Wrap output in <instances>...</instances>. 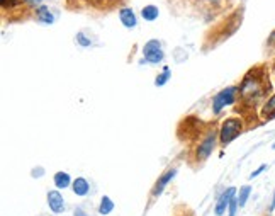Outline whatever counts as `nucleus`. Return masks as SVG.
I'll use <instances>...</instances> for the list:
<instances>
[{"label":"nucleus","mask_w":275,"mask_h":216,"mask_svg":"<svg viewBox=\"0 0 275 216\" xmlns=\"http://www.w3.org/2000/svg\"><path fill=\"white\" fill-rule=\"evenodd\" d=\"M36 17L41 20L43 24H53L54 22V16L51 14V10L46 5H39L36 9Z\"/></svg>","instance_id":"12"},{"label":"nucleus","mask_w":275,"mask_h":216,"mask_svg":"<svg viewBox=\"0 0 275 216\" xmlns=\"http://www.w3.org/2000/svg\"><path fill=\"white\" fill-rule=\"evenodd\" d=\"M170 77H172L170 68L165 67V68H163V72H161V73L158 75L156 78H155V85H156V87H163V85L167 84L168 80H170Z\"/></svg>","instance_id":"17"},{"label":"nucleus","mask_w":275,"mask_h":216,"mask_svg":"<svg viewBox=\"0 0 275 216\" xmlns=\"http://www.w3.org/2000/svg\"><path fill=\"white\" fill-rule=\"evenodd\" d=\"M265 169H267V165H262V167H258V169H257L255 172H252V176H250V179H255V177H258L260 174H262V172H263V170H265Z\"/></svg>","instance_id":"19"},{"label":"nucleus","mask_w":275,"mask_h":216,"mask_svg":"<svg viewBox=\"0 0 275 216\" xmlns=\"http://www.w3.org/2000/svg\"><path fill=\"white\" fill-rule=\"evenodd\" d=\"M48 206L53 213H63L67 210V204H65V199L60 191H50L48 193Z\"/></svg>","instance_id":"7"},{"label":"nucleus","mask_w":275,"mask_h":216,"mask_svg":"<svg viewBox=\"0 0 275 216\" xmlns=\"http://www.w3.org/2000/svg\"><path fill=\"white\" fill-rule=\"evenodd\" d=\"M27 2L33 3V5H36V3H41V2H43V0H27Z\"/></svg>","instance_id":"23"},{"label":"nucleus","mask_w":275,"mask_h":216,"mask_svg":"<svg viewBox=\"0 0 275 216\" xmlns=\"http://www.w3.org/2000/svg\"><path fill=\"white\" fill-rule=\"evenodd\" d=\"M216 142H218V135H216V131L212 129V131H209L207 135L204 136V140L199 143V146H197V160H206V159H207V157L212 153V150H214Z\"/></svg>","instance_id":"5"},{"label":"nucleus","mask_w":275,"mask_h":216,"mask_svg":"<svg viewBox=\"0 0 275 216\" xmlns=\"http://www.w3.org/2000/svg\"><path fill=\"white\" fill-rule=\"evenodd\" d=\"M263 116L265 118H275V94L270 95V99L263 106Z\"/></svg>","instance_id":"16"},{"label":"nucleus","mask_w":275,"mask_h":216,"mask_svg":"<svg viewBox=\"0 0 275 216\" xmlns=\"http://www.w3.org/2000/svg\"><path fill=\"white\" fill-rule=\"evenodd\" d=\"M53 180H54L56 189H67V187L71 184V177L68 172H56L53 177Z\"/></svg>","instance_id":"11"},{"label":"nucleus","mask_w":275,"mask_h":216,"mask_svg":"<svg viewBox=\"0 0 275 216\" xmlns=\"http://www.w3.org/2000/svg\"><path fill=\"white\" fill-rule=\"evenodd\" d=\"M265 85H263V80L258 77V73L255 72H250L245 78H243L241 85H240V95H241L243 102L248 106H253L263 97L265 94Z\"/></svg>","instance_id":"1"},{"label":"nucleus","mask_w":275,"mask_h":216,"mask_svg":"<svg viewBox=\"0 0 275 216\" xmlns=\"http://www.w3.org/2000/svg\"><path fill=\"white\" fill-rule=\"evenodd\" d=\"M94 2H95V0H94Z\"/></svg>","instance_id":"25"},{"label":"nucleus","mask_w":275,"mask_h":216,"mask_svg":"<svg viewBox=\"0 0 275 216\" xmlns=\"http://www.w3.org/2000/svg\"><path fill=\"white\" fill-rule=\"evenodd\" d=\"M77 43L80 44V46H90L92 41L88 39V37H85L84 33H78V34H77Z\"/></svg>","instance_id":"18"},{"label":"nucleus","mask_w":275,"mask_h":216,"mask_svg":"<svg viewBox=\"0 0 275 216\" xmlns=\"http://www.w3.org/2000/svg\"><path fill=\"white\" fill-rule=\"evenodd\" d=\"M43 174H44V170H43V169H34V170H33V176H34V177L43 176Z\"/></svg>","instance_id":"21"},{"label":"nucleus","mask_w":275,"mask_h":216,"mask_svg":"<svg viewBox=\"0 0 275 216\" xmlns=\"http://www.w3.org/2000/svg\"><path fill=\"white\" fill-rule=\"evenodd\" d=\"M112 210H114V201H112L109 196H104L101 199V204H99V213L102 216H105V215L112 213Z\"/></svg>","instance_id":"14"},{"label":"nucleus","mask_w":275,"mask_h":216,"mask_svg":"<svg viewBox=\"0 0 275 216\" xmlns=\"http://www.w3.org/2000/svg\"><path fill=\"white\" fill-rule=\"evenodd\" d=\"M270 211H275V191H274V199H272V204H270Z\"/></svg>","instance_id":"22"},{"label":"nucleus","mask_w":275,"mask_h":216,"mask_svg":"<svg viewBox=\"0 0 275 216\" xmlns=\"http://www.w3.org/2000/svg\"><path fill=\"white\" fill-rule=\"evenodd\" d=\"M75 216H87V213H85L82 208H77V210H75Z\"/></svg>","instance_id":"20"},{"label":"nucleus","mask_w":275,"mask_h":216,"mask_svg":"<svg viewBox=\"0 0 275 216\" xmlns=\"http://www.w3.org/2000/svg\"><path fill=\"white\" fill-rule=\"evenodd\" d=\"M177 176V170L175 169H172V170H168V172H165L163 176L160 177V179L156 180V184H155V187H153V196H160L161 193H163V189L167 187V184L170 182L173 177Z\"/></svg>","instance_id":"9"},{"label":"nucleus","mask_w":275,"mask_h":216,"mask_svg":"<svg viewBox=\"0 0 275 216\" xmlns=\"http://www.w3.org/2000/svg\"><path fill=\"white\" fill-rule=\"evenodd\" d=\"M228 216H231V215H228Z\"/></svg>","instance_id":"24"},{"label":"nucleus","mask_w":275,"mask_h":216,"mask_svg":"<svg viewBox=\"0 0 275 216\" xmlns=\"http://www.w3.org/2000/svg\"><path fill=\"white\" fill-rule=\"evenodd\" d=\"M250 194H252V187H250V186H243L241 189H240V194H238V198H236L240 208L245 206L246 201H248V198H250Z\"/></svg>","instance_id":"15"},{"label":"nucleus","mask_w":275,"mask_h":216,"mask_svg":"<svg viewBox=\"0 0 275 216\" xmlns=\"http://www.w3.org/2000/svg\"><path fill=\"white\" fill-rule=\"evenodd\" d=\"M119 20H121L122 26L128 27V29H135V27L138 26L136 14L131 7H122V9L119 10Z\"/></svg>","instance_id":"8"},{"label":"nucleus","mask_w":275,"mask_h":216,"mask_svg":"<svg viewBox=\"0 0 275 216\" xmlns=\"http://www.w3.org/2000/svg\"><path fill=\"white\" fill-rule=\"evenodd\" d=\"M143 54H144V60L146 63H160L161 60L165 58V53L161 50V41L158 39H150L143 48Z\"/></svg>","instance_id":"4"},{"label":"nucleus","mask_w":275,"mask_h":216,"mask_svg":"<svg viewBox=\"0 0 275 216\" xmlns=\"http://www.w3.org/2000/svg\"><path fill=\"white\" fill-rule=\"evenodd\" d=\"M158 16H160V10H158L156 5H144L143 9H141V17H143L144 20H148V22L156 20Z\"/></svg>","instance_id":"13"},{"label":"nucleus","mask_w":275,"mask_h":216,"mask_svg":"<svg viewBox=\"0 0 275 216\" xmlns=\"http://www.w3.org/2000/svg\"><path fill=\"white\" fill-rule=\"evenodd\" d=\"M241 129H243V125L240 119H235V118L226 119L221 126V131H219V140H221L223 145H228V143H231L233 140L238 138Z\"/></svg>","instance_id":"3"},{"label":"nucleus","mask_w":275,"mask_h":216,"mask_svg":"<svg viewBox=\"0 0 275 216\" xmlns=\"http://www.w3.org/2000/svg\"><path fill=\"white\" fill-rule=\"evenodd\" d=\"M235 196H236L235 187H228V189L219 196L218 204H216V208H214L216 216H223L226 213V210H229V204H231V201L235 199Z\"/></svg>","instance_id":"6"},{"label":"nucleus","mask_w":275,"mask_h":216,"mask_svg":"<svg viewBox=\"0 0 275 216\" xmlns=\"http://www.w3.org/2000/svg\"><path fill=\"white\" fill-rule=\"evenodd\" d=\"M71 189H73V193L77 194V196L84 198L88 194V191H90V184H88V180L85 179V177H77V179L71 182Z\"/></svg>","instance_id":"10"},{"label":"nucleus","mask_w":275,"mask_h":216,"mask_svg":"<svg viewBox=\"0 0 275 216\" xmlns=\"http://www.w3.org/2000/svg\"><path fill=\"white\" fill-rule=\"evenodd\" d=\"M238 87H226L221 92H218L214 95V99H212V111H214V114H219L226 106H231L236 101V97H238Z\"/></svg>","instance_id":"2"}]
</instances>
